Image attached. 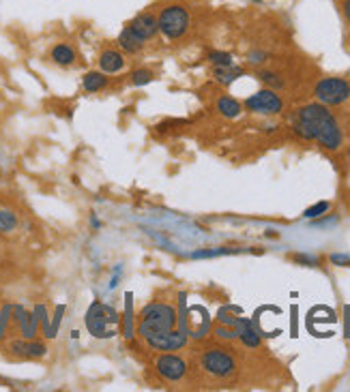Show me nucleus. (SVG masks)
Wrapping results in <instances>:
<instances>
[{"mask_svg": "<svg viewBox=\"0 0 350 392\" xmlns=\"http://www.w3.org/2000/svg\"><path fill=\"white\" fill-rule=\"evenodd\" d=\"M292 131L308 142H318L327 151H338L342 146V129L336 116L323 103H310L297 112Z\"/></svg>", "mask_w": 350, "mask_h": 392, "instance_id": "f257e3e1", "label": "nucleus"}, {"mask_svg": "<svg viewBox=\"0 0 350 392\" xmlns=\"http://www.w3.org/2000/svg\"><path fill=\"white\" fill-rule=\"evenodd\" d=\"M172 328H177V311H174L172 304L151 302L142 309L138 326V332L142 339H149L159 332H168Z\"/></svg>", "mask_w": 350, "mask_h": 392, "instance_id": "f03ea898", "label": "nucleus"}, {"mask_svg": "<svg viewBox=\"0 0 350 392\" xmlns=\"http://www.w3.org/2000/svg\"><path fill=\"white\" fill-rule=\"evenodd\" d=\"M157 26H159V32H162L166 39L177 41L189 32V26H192V15H189V9L185 5H168L159 11Z\"/></svg>", "mask_w": 350, "mask_h": 392, "instance_id": "7ed1b4c3", "label": "nucleus"}, {"mask_svg": "<svg viewBox=\"0 0 350 392\" xmlns=\"http://www.w3.org/2000/svg\"><path fill=\"white\" fill-rule=\"evenodd\" d=\"M118 322H121V317L116 313V309L110 306V304H103V302H92L86 311V317H84L86 328L95 339L114 337L116 330L112 328V326H116Z\"/></svg>", "mask_w": 350, "mask_h": 392, "instance_id": "20e7f679", "label": "nucleus"}, {"mask_svg": "<svg viewBox=\"0 0 350 392\" xmlns=\"http://www.w3.org/2000/svg\"><path fill=\"white\" fill-rule=\"evenodd\" d=\"M314 96L323 105H342L350 99V84L342 77H325L316 84Z\"/></svg>", "mask_w": 350, "mask_h": 392, "instance_id": "39448f33", "label": "nucleus"}, {"mask_svg": "<svg viewBox=\"0 0 350 392\" xmlns=\"http://www.w3.org/2000/svg\"><path fill=\"white\" fill-rule=\"evenodd\" d=\"M200 365H202V369L206 373L213 375V378H217V380L230 378V375L234 373V369H236L234 358L228 352L217 350V348L215 350H206L202 354V358H200Z\"/></svg>", "mask_w": 350, "mask_h": 392, "instance_id": "423d86ee", "label": "nucleus"}, {"mask_svg": "<svg viewBox=\"0 0 350 392\" xmlns=\"http://www.w3.org/2000/svg\"><path fill=\"white\" fill-rule=\"evenodd\" d=\"M245 107L253 114H262V116H275V114L284 109V101L273 88H264L256 94L247 96Z\"/></svg>", "mask_w": 350, "mask_h": 392, "instance_id": "0eeeda50", "label": "nucleus"}, {"mask_svg": "<svg viewBox=\"0 0 350 392\" xmlns=\"http://www.w3.org/2000/svg\"><path fill=\"white\" fill-rule=\"evenodd\" d=\"M155 371L166 382H181L187 375V361L177 354H159L155 361Z\"/></svg>", "mask_w": 350, "mask_h": 392, "instance_id": "6e6552de", "label": "nucleus"}, {"mask_svg": "<svg viewBox=\"0 0 350 392\" xmlns=\"http://www.w3.org/2000/svg\"><path fill=\"white\" fill-rule=\"evenodd\" d=\"M145 341L149 343V348H153L157 352H177V350H183L187 345V335L179 332L177 328H172L168 332L153 335Z\"/></svg>", "mask_w": 350, "mask_h": 392, "instance_id": "1a4fd4ad", "label": "nucleus"}, {"mask_svg": "<svg viewBox=\"0 0 350 392\" xmlns=\"http://www.w3.org/2000/svg\"><path fill=\"white\" fill-rule=\"evenodd\" d=\"M129 26L136 35L140 37V39H145V41H151V39H155L157 35H159V26H157V18L153 13H149V11H145V13H138L136 18L127 24Z\"/></svg>", "mask_w": 350, "mask_h": 392, "instance_id": "9d476101", "label": "nucleus"}, {"mask_svg": "<svg viewBox=\"0 0 350 392\" xmlns=\"http://www.w3.org/2000/svg\"><path fill=\"white\" fill-rule=\"evenodd\" d=\"M9 352L13 356H20V358H43L47 354L45 343L35 341V339H24V341H13Z\"/></svg>", "mask_w": 350, "mask_h": 392, "instance_id": "9b49d317", "label": "nucleus"}, {"mask_svg": "<svg viewBox=\"0 0 350 392\" xmlns=\"http://www.w3.org/2000/svg\"><path fill=\"white\" fill-rule=\"evenodd\" d=\"M234 330H236V339L243 341V345L247 348H260V335L258 330L253 328V324L249 319H243V317H236L234 319Z\"/></svg>", "mask_w": 350, "mask_h": 392, "instance_id": "f8f14e48", "label": "nucleus"}, {"mask_svg": "<svg viewBox=\"0 0 350 392\" xmlns=\"http://www.w3.org/2000/svg\"><path fill=\"white\" fill-rule=\"evenodd\" d=\"M125 64H127V60H125V56L118 52V50H103L101 54H99V69L103 71V73H108V75H112V73H121L123 69H125Z\"/></svg>", "mask_w": 350, "mask_h": 392, "instance_id": "ddd939ff", "label": "nucleus"}, {"mask_svg": "<svg viewBox=\"0 0 350 392\" xmlns=\"http://www.w3.org/2000/svg\"><path fill=\"white\" fill-rule=\"evenodd\" d=\"M116 43H118L121 50L127 52V54H140L142 50H145V45H147V41L140 39L129 26H125V28L121 30V35H118Z\"/></svg>", "mask_w": 350, "mask_h": 392, "instance_id": "4468645a", "label": "nucleus"}, {"mask_svg": "<svg viewBox=\"0 0 350 392\" xmlns=\"http://www.w3.org/2000/svg\"><path fill=\"white\" fill-rule=\"evenodd\" d=\"M50 60L58 67H71L77 60V54L69 43H56L50 50Z\"/></svg>", "mask_w": 350, "mask_h": 392, "instance_id": "2eb2a0df", "label": "nucleus"}, {"mask_svg": "<svg viewBox=\"0 0 350 392\" xmlns=\"http://www.w3.org/2000/svg\"><path fill=\"white\" fill-rule=\"evenodd\" d=\"M108 84H110V77L103 71H88L82 77V88L86 92H101L108 88Z\"/></svg>", "mask_w": 350, "mask_h": 392, "instance_id": "dca6fc26", "label": "nucleus"}, {"mask_svg": "<svg viewBox=\"0 0 350 392\" xmlns=\"http://www.w3.org/2000/svg\"><path fill=\"white\" fill-rule=\"evenodd\" d=\"M215 79L219 81V84L224 86H230L232 81H236L238 77H243L245 71L241 67H234V64H228V67H215Z\"/></svg>", "mask_w": 350, "mask_h": 392, "instance_id": "f3484780", "label": "nucleus"}, {"mask_svg": "<svg viewBox=\"0 0 350 392\" xmlns=\"http://www.w3.org/2000/svg\"><path fill=\"white\" fill-rule=\"evenodd\" d=\"M217 112L224 118H236V116H241V103L232 99V96H221L217 101Z\"/></svg>", "mask_w": 350, "mask_h": 392, "instance_id": "a211bd4d", "label": "nucleus"}, {"mask_svg": "<svg viewBox=\"0 0 350 392\" xmlns=\"http://www.w3.org/2000/svg\"><path fill=\"white\" fill-rule=\"evenodd\" d=\"M243 253V249H232V247H215V249H204V251H194V259H209V257H221V255H236Z\"/></svg>", "mask_w": 350, "mask_h": 392, "instance_id": "6ab92c4d", "label": "nucleus"}, {"mask_svg": "<svg viewBox=\"0 0 350 392\" xmlns=\"http://www.w3.org/2000/svg\"><path fill=\"white\" fill-rule=\"evenodd\" d=\"M18 227V215L9 208H0V234H11Z\"/></svg>", "mask_w": 350, "mask_h": 392, "instance_id": "aec40b11", "label": "nucleus"}, {"mask_svg": "<svg viewBox=\"0 0 350 392\" xmlns=\"http://www.w3.org/2000/svg\"><path fill=\"white\" fill-rule=\"evenodd\" d=\"M209 62L213 64V67H228V64H234L232 60V54H228V52H209Z\"/></svg>", "mask_w": 350, "mask_h": 392, "instance_id": "412c9836", "label": "nucleus"}, {"mask_svg": "<svg viewBox=\"0 0 350 392\" xmlns=\"http://www.w3.org/2000/svg\"><path fill=\"white\" fill-rule=\"evenodd\" d=\"M153 79H155L153 71H149V69H136L132 73V86H145V84H149V81H153Z\"/></svg>", "mask_w": 350, "mask_h": 392, "instance_id": "4be33fe9", "label": "nucleus"}, {"mask_svg": "<svg viewBox=\"0 0 350 392\" xmlns=\"http://www.w3.org/2000/svg\"><path fill=\"white\" fill-rule=\"evenodd\" d=\"M258 79L264 81L268 88H284V79L277 73H273V71H260Z\"/></svg>", "mask_w": 350, "mask_h": 392, "instance_id": "5701e85b", "label": "nucleus"}, {"mask_svg": "<svg viewBox=\"0 0 350 392\" xmlns=\"http://www.w3.org/2000/svg\"><path fill=\"white\" fill-rule=\"evenodd\" d=\"M329 208H331L329 202H318V204L310 206V208L303 212V217H305V219H318V217L327 215V210H329Z\"/></svg>", "mask_w": 350, "mask_h": 392, "instance_id": "b1692460", "label": "nucleus"}, {"mask_svg": "<svg viewBox=\"0 0 350 392\" xmlns=\"http://www.w3.org/2000/svg\"><path fill=\"white\" fill-rule=\"evenodd\" d=\"M292 259L297 261V264H303V266H318V264H321L318 257L308 255V253H297V255H292Z\"/></svg>", "mask_w": 350, "mask_h": 392, "instance_id": "393cba45", "label": "nucleus"}, {"mask_svg": "<svg viewBox=\"0 0 350 392\" xmlns=\"http://www.w3.org/2000/svg\"><path fill=\"white\" fill-rule=\"evenodd\" d=\"M329 259H331L333 266H342V268L350 266V253H333Z\"/></svg>", "mask_w": 350, "mask_h": 392, "instance_id": "a878e982", "label": "nucleus"}, {"mask_svg": "<svg viewBox=\"0 0 350 392\" xmlns=\"http://www.w3.org/2000/svg\"><path fill=\"white\" fill-rule=\"evenodd\" d=\"M247 58H249V62H251V64H262V62L268 58V54H266V52H249V56H247Z\"/></svg>", "mask_w": 350, "mask_h": 392, "instance_id": "bb28decb", "label": "nucleus"}, {"mask_svg": "<svg viewBox=\"0 0 350 392\" xmlns=\"http://www.w3.org/2000/svg\"><path fill=\"white\" fill-rule=\"evenodd\" d=\"M215 332H217V337H221V339H236V330H228V328H217Z\"/></svg>", "mask_w": 350, "mask_h": 392, "instance_id": "cd10ccee", "label": "nucleus"}, {"mask_svg": "<svg viewBox=\"0 0 350 392\" xmlns=\"http://www.w3.org/2000/svg\"><path fill=\"white\" fill-rule=\"evenodd\" d=\"M342 9H344V18H346V20H348V24H350V0H344Z\"/></svg>", "mask_w": 350, "mask_h": 392, "instance_id": "c85d7f7f", "label": "nucleus"}, {"mask_svg": "<svg viewBox=\"0 0 350 392\" xmlns=\"http://www.w3.org/2000/svg\"><path fill=\"white\" fill-rule=\"evenodd\" d=\"M251 3H262V0H251Z\"/></svg>", "mask_w": 350, "mask_h": 392, "instance_id": "c756f323", "label": "nucleus"}]
</instances>
